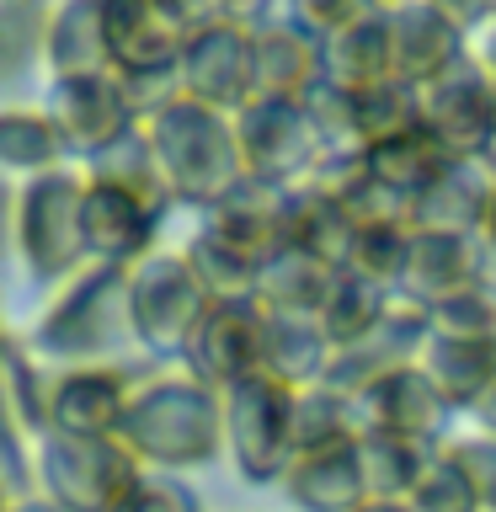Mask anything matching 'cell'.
Wrapping results in <instances>:
<instances>
[{"mask_svg":"<svg viewBox=\"0 0 496 512\" xmlns=\"http://www.w3.org/2000/svg\"><path fill=\"white\" fill-rule=\"evenodd\" d=\"M144 134L155 144V160L166 171L176 203L214 208L224 192H235L246 182V160H240V144H235V118L192 102V96L166 102L144 123Z\"/></svg>","mask_w":496,"mask_h":512,"instance_id":"6da1fadb","label":"cell"},{"mask_svg":"<svg viewBox=\"0 0 496 512\" xmlns=\"http://www.w3.org/2000/svg\"><path fill=\"white\" fill-rule=\"evenodd\" d=\"M134 342V320H128V267L91 262L64 283L54 310L32 331V352L70 368H86L107 352Z\"/></svg>","mask_w":496,"mask_h":512,"instance_id":"7a4b0ae2","label":"cell"},{"mask_svg":"<svg viewBox=\"0 0 496 512\" xmlns=\"http://www.w3.org/2000/svg\"><path fill=\"white\" fill-rule=\"evenodd\" d=\"M198 384L203 379L134 384L118 438L139 454V464H198L219 448V400Z\"/></svg>","mask_w":496,"mask_h":512,"instance_id":"3957f363","label":"cell"},{"mask_svg":"<svg viewBox=\"0 0 496 512\" xmlns=\"http://www.w3.org/2000/svg\"><path fill=\"white\" fill-rule=\"evenodd\" d=\"M80 203H86V171H43L32 176L16 198V251L38 283H70L91 267L86 230H80Z\"/></svg>","mask_w":496,"mask_h":512,"instance_id":"277c9868","label":"cell"},{"mask_svg":"<svg viewBox=\"0 0 496 512\" xmlns=\"http://www.w3.org/2000/svg\"><path fill=\"white\" fill-rule=\"evenodd\" d=\"M144 480L139 454L123 438H64L43 432L38 486L59 512H118Z\"/></svg>","mask_w":496,"mask_h":512,"instance_id":"5b68a950","label":"cell"},{"mask_svg":"<svg viewBox=\"0 0 496 512\" xmlns=\"http://www.w3.org/2000/svg\"><path fill=\"white\" fill-rule=\"evenodd\" d=\"M208 288L192 278L187 256H139L128 267V320H134V342L150 352H187L208 315Z\"/></svg>","mask_w":496,"mask_h":512,"instance_id":"8992f818","label":"cell"},{"mask_svg":"<svg viewBox=\"0 0 496 512\" xmlns=\"http://www.w3.org/2000/svg\"><path fill=\"white\" fill-rule=\"evenodd\" d=\"M235 144H240V160H246V176L272 182V187L304 182L320 160V134H315L304 102L251 96V102L235 112Z\"/></svg>","mask_w":496,"mask_h":512,"instance_id":"52a82bcc","label":"cell"},{"mask_svg":"<svg viewBox=\"0 0 496 512\" xmlns=\"http://www.w3.org/2000/svg\"><path fill=\"white\" fill-rule=\"evenodd\" d=\"M422 123L454 160H491L496 155V96L491 70L480 54H464L454 70H443L422 86Z\"/></svg>","mask_w":496,"mask_h":512,"instance_id":"ba28073f","label":"cell"},{"mask_svg":"<svg viewBox=\"0 0 496 512\" xmlns=\"http://www.w3.org/2000/svg\"><path fill=\"white\" fill-rule=\"evenodd\" d=\"M48 123H54V134L64 144V160H96L102 150H112L118 139H128L139 123L134 102H128L123 80L118 75H75V80H54L48 86Z\"/></svg>","mask_w":496,"mask_h":512,"instance_id":"9c48e42d","label":"cell"},{"mask_svg":"<svg viewBox=\"0 0 496 512\" xmlns=\"http://www.w3.org/2000/svg\"><path fill=\"white\" fill-rule=\"evenodd\" d=\"M176 75H182V96L235 118L251 102V27L235 22L192 27L182 59H176Z\"/></svg>","mask_w":496,"mask_h":512,"instance_id":"30bf717a","label":"cell"},{"mask_svg":"<svg viewBox=\"0 0 496 512\" xmlns=\"http://www.w3.org/2000/svg\"><path fill=\"white\" fill-rule=\"evenodd\" d=\"M134 400V379L123 368H64L59 379H48V432H64V438H118L123 411Z\"/></svg>","mask_w":496,"mask_h":512,"instance_id":"8fae6325","label":"cell"},{"mask_svg":"<svg viewBox=\"0 0 496 512\" xmlns=\"http://www.w3.org/2000/svg\"><path fill=\"white\" fill-rule=\"evenodd\" d=\"M102 27H107L112 75L176 70L182 43H187V27L160 0H102Z\"/></svg>","mask_w":496,"mask_h":512,"instance_id":"7c38bea8","label":"cell"},{"mask_svg":"<svg viewBox=\"0 0 496 512\" xmlns=\"http://www.w3.org/2000/svg\"><path fill=\"white\" fill-rule=\"evenodd\" d=\"M160 214L150 203L128 198L123 187L91 182L86 176V203H80V230H86V256L107 267H134L139 256H150Z\"/></svg>","mask_w":496,"mask_h":512,"instance_id":"4fadbf2b","label":"cell"},{"mask_svg":"<svg viewBox=\"0 0 496 512\" xmlns=\"http://www.w3.org/2000/svg\"><path fill=\"white\" fill-rule=\"evenodd\" d=\"M320 86V43L288 16L251 27V96L304 102Z\"/></svg>","mask_w":496,"mask_h":512,"instance_id":"5bb4252c","label":"cell"},{"mask_svg":"<svg viewBox=\"0 0 496 512\" xmlns=\"http://www.w3.org/2000/svg\"><path fill=\"white\" fill-rule=\"evenodd\" d=\"M390 43H395V80H406L416 91L432 86L443 70H454L470 54L464 32L443 11H432L427 0H400V6H390Z\"/></svg>","mask_w":496,"mask_h":512,"instance_id":"9a60e30c","label":"cell"},{"mask_svg":"<svg viewBox=\"0 0 496 512\" xmlns=\"http://www.w3.org/2000/svg\"><path fill=\"white\" fill-rule=\"evenodd\" d=\"M320 80L336 91H368L379 80H395V43H390V6L374 11L368 22L336 32L320 43Z\"/></svg>","mask_w":496,"mask_h":512,"instance_id":"2e32d148","label":"cell"},{"mask_svg":"<svg viewBox=\"0 0 496 512\" xmlns=\"http://www.w3.org/2000/svg\"><path fill=\"white\" fill-rule=\"evenodd\" d=\"M48 80H75V75H107V27H102V0H59L48 16V43H43Z\"/></svg>","mask_w":496,"mask_h":512,"instance_id":"e0dca14e","label":"cell"},{"mask_svg":"<svg viewBox=\"0 0 496 512\" xmlns=\"http://www.w3.org/2000/svg\"><path fill=\"white\" fill-rule=\"evenodd\" d=\"M86 176H91V182H107V187H123L128 198L150 203L155 214H166V208L176 203L166 171H160V160H155V144H150V134H144V128H134V134L118 139L112 150H102L96 160H86Z\"/></svg>","mask_w":496,"mask_h":512,"instance_id":"ac0fdd59","label":"cell"},{"mask_svg":"<svg viewBox=\"0 0 496 512\" xmlns=\"http://www.w3.org/2000/svg\"><path fill=\"white\" fill-rule=\"evenodd\" d=\"M64 166V144L48 112H0V176H43Z\"/></svg>","mask_w":496,"mask_h":512,"instance_id":"d6986e66","label":"cell"},{"mask_svg":"<svg viewBox=\"0 0 496 512\" xmlns=\"http://www.w3.org/2000/svg\"><path fill=\"white\" fill-rule=\"evenodd\" d=\"M48 0H0V86H16L48 43Z\"/></svg>","mask_w":496,"mask_h":512,"instance_id":"ffe728a7","label":"cell"},{"mask_svg":"<svg viewBox=\"0 0 496 512\" xmlns=\"http://www.w3.org/2000/svg\"><path fill=\"white\" fill-rule=\"evenodd\" d=\"M374 11H384V0H288V22L304 27L315 43H331L336 32L368 22Z\"/></svg>","mask_w":496,"mask_h":512,"instance_id":"44dd1931","label":"cell"},{"mask_svg":"<svg viewBox=\"0 0 496 512\" xmlns=\"http://www.w3.org/2000/svg\"><path fill=\"white\" fill-rule=\"evenodd\" d=\"M118 512H198V502H192V491L176 486V480H150L144 475Z\"/></svg>","mask_w":496,"mask_h":512,"instance_id":"7402d4cb","label":"cell"},{"mask_svg":"<svg viewBox=\"0 0 496 512\" xmlns=\"http://www.w3.org/2000/svg\"><path fill=\"white\" fill-rule=\"evenodd\" d=\"M432 11H443L448 22H454L464 38H470L475 27H486V22H496V0H427Z\"/></svg>","mask_w":496,"mask_h":512,"instance_id":"603a6c76","label":"cell"},{"mask_svg":"<svg viewBox=\"0 0 496 512\" xmlns=\"http://www.w3.org/2000/svg\"><path fill=\"white\" fill-rule=\"evenodd\" d=\"M214 16L235 27H262L272 22V0H214Z\"/></svg>","mask_w":496,"mask_h":512,"instance_id":"cb8c5ba5","label":"cell"},{"mask_svg":"<svg viewBox=\"0 0 496 512\" xmlns=\"http://www.w3.org/2000/svg\"><path fill=\"white\" fill-rule=\"evenodd\" d=\"M160 6H166L187 32H192V27H203V22H219V16H214V0H160Z\"/></svg>","mask_w":496,"mask_h":512,"instance_id":"d4e9b609","label":"cell"},{"mask_svg":"<svg viewBox=\"0 0 496 512\" xmlns=\"http://www.w3.org/2000/svg\"><path fill=\"white\" fill-rule=\"evenodd\" d=\"M475 235H480V251H486V262H491L496 256V171H491V192H486V208H480Z\"/></svg>","mask_w":496,"mask_h":512,"instance_id":"484cf974","label":"cell"},{"mask_svg":"<svg viewBox=\"0 0 496 512\" xmlns=\"http://www.w3.org/2000/svg\"><path fill=\"white\" fill-rule=\"evenodd\" d=\"M11 512H59V507L48 502V496H38V491H32V496H22V502H11Z\"/></svg>","mask_w":496,"mask_h":512,"instance_id":"4316f807","label":"cell"},{"mask_svg":"<svg viewBox=\"0 0 496 512\" xmlns=\"http://www.w3.org/2000/svg\"><path fill=\"white\" fill-rule=\"evenodd\" d=\"M6 219H11L6 214V176H0V246H6Z\"/></svg>","mask_w":496,"mask_h":512,"instance_id":"83f0119b","label":"cell"},{"mask_svg":"<svg viewBox=\"0 0 496 512\" xmlns=\"http://www.w3.org/2000/svg\"><path fill=\"white\" fill-rule=\"evenodd\" d=\"M480 59H486L491 70H496V22H491V38H486V48H480Z\"/></svg>","mask_w":496,"mask_h":512,"instance_id":"f1b7e54d","label":"cell"},{"mask_svg":"<svg viewBox=\"0 0 496 512\" xmlns=\"http://www.w3.org/2000/svg\"><path fill=\"white\" fill-rule=\"evenodd\" d=\"M0 512H11V491H6V480H0Z\"/></svg>","mask_w":496,"mask_h":512,"instance_id":"f546056e","label":"cell"},{"mask_svg":"<svg viewBox=\"0 0 496 512\" xmlns=\"http://www.w3.org/2000/svg\"><path fill=\"white\" fill-rule=\"evenodd\" d=\"M486 70H491V64H486ZM491 96H496V70H491Z\"/></svg>","mask_w":496,"mask_h":512,"instance_id":"4dcf8cb0","label":"cell"},{"mask_svg":"<svg viewBox=\"0 0 496 512\" xmlns=\"http://www.w3.org/2000/svg\"><path fill=\"white\" fill-rule=\"evenodd\" d=\"M384 6H400V0H384Z\"/></svg>","mask_w":496,"mask_h":512,"instance_id":"1f68e13d","label":"cell"}]
</instances>
